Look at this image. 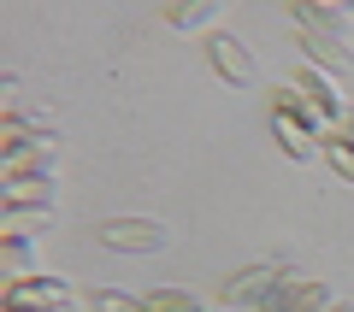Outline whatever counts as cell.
<instances>
[{"label":"cell","mask_w":354,"mask_h":312,"mask_svg":"<svg viewBox=\"0 0 354 312\" xmlns=\"http://www.w3.org/2000/svg\"><path fill=\"white\" fill-rule=\"evenodd\" d=\"M295 283H301V277H295L290 265H248V271H236V277H225V283H218V300H225V306L278 312L283 295H290Z\"/></svg>","instance_id":"6da1fadb"},{"label":"cell","mask_w":354,"mask_h":312,"mask_svg":"<svg viewBox=\"0 0 354 312\" xmlns=\"http://www.w3.org/2000/svg\"><path fill=\"white\" fill-rule=\"evenodd\" d=\"M95 242L113 253H160L171 242V230L160 218H106V224H95Z\"/></svg>","instance_id":"7a4b0ae2"},{"label":"cell","mask_w":354,"mask_h":312,"mask_svg":"<svg viewBox=\"0 0 354 312\" xmlns=\"http://www.w3.org/2000/svg\"><path fill=\"white\" fill-rule=\"evenodd\" d=\"M295 88L307 95V106L319 113V124H325V130H337L342 118L354 113V106H348V95H342V83H337L330 71H313V65H301V71H295Z\"/></svg>","instance_id":"3957f363"},{"label":"cell","mask_w":354,"mask_h":312,"mask_svg":"<svg viewBox=\"0 0 354 312\" xmlns=\"http://www.w3.org/2000/svg\"><path fill=\"white\" fill-rule=\"evenodd\" d=\"M207 59H213L218 83H230V88H254L260 83V59H254V48L242 36H213L207 41Z\"/></svg>","instance_id":"277c9868"},{"label":"cell","mask_w":354,"mask_h":312,"mask_svg":"<svg viewBox=\"0 0 354 312\" xmlns=\"http://www.w3.org/2000/svg\"><path fill=\"white\" fill-rule=\"evenodd\" d=\"M6 300H18V306H71V283L53 271H36V277H18V283H6Z\"/></svg>","instance_id":"5b68a950"},{"label":"cell","mask_w":354,"mask_h":312,"mask_svg":"<svg viewBox=\"0 0 354 312\" xmlns=\"http://www.w3.org/2000/svg\"><path fill=\"white\" fill-rule=\"evenodd\" d=\"M301 53H307V65L313 71H330V77H342L354 65V48L342 36H319V30H301Z\"/></svg>","instance_id":"8992f818"},{"label":"cell","mask_w":354,"mask_h":312,"mask_svg":"<svg viewBox=\"0 0 354 312\" xmlns=\"http://www.w3.org/2000/svg\"><path fill=\"white\" fill-rule=\"evenodd\" d=\"M290 18H295V24H301V30H319V36H342V41H348V6H319V0H295V6H290Z\"/></svg>","instance_id":"52a82bcc"},{"label":"cell","mask_w":354,"mask_h":312,"mask_svg":"<svg viewBox=\"0 0 354 312\" xmlns=\"http://www.w3.org/2000/svg\"><path fill=\"white\" fill-rule=\"evenodd\" d=\"M53 230V206H0V236L6 242H36Z\"/></svg>","instance_id":"ba28073f"},{"label":"cell","mask_w":354,"mask_h":312,"mask_svg":"<svg viewBox=\"0 0 354 312\" xmlns=\"http://www.w3.org/2000/svg\"><path fill=\"white\" fill-rule=\"evenodd\" d=\"M225 18V6L218 0H177V6H165V24L171 30H207Z\"/></svg>","instance_id":"9c48e42d"},{"label":"cell","mask_w":354,"mask_h":312,"mask_svg":"<svg viewBox=\"0 0 354 312\" xmlns=\"http://www.w3.org/2000/svg\"><path fill=\"white\" fill-rule=\"evenodd\" d=\"M330 306H337V300H330V289H325V283H307V277H301V283L283 295L278 312H330Z\"/></svg>","instance_id":"30bf717a"},{"label":"cell","mask_w":354,"mask_h":312,"mask_svg":"<svg viewBox=\"0 0 354 312\" xmlns=\"http://www.w3.org/2000/svg\"><path fill=\"white\" fill-rule=\"evenodd\" d=\"M148 312H201V300L189 289H153L148 295Z\"/></svg>","instance_id":"8fae6325"},{"label":"cell","mask_w":354,"mask_h":312,"mask_svg":"<svg viewBox=\"0 0 354 312\" xmlns=\"http://www.w3.org/2000/svg\"><path fill=\"white\" fill-rule=\"evenodd\" d=\"M88 312H148V300L118 295V289H95V295H88Z\"/></svg>","instance_id":"7c38bea8"},{"label":"cell","mask_w":354,"mask_h":312,"mask_svg":"<svg viewBox=\"0 0 354 312\" xmlns=\"http://www.w3.org/2000/svg\"><path fill=\"white\" fill-rule=\"evenodd\" d=\"M6 206H53V183H6Z\"/></svg>","instance_id":"4fadbf2b"},{"label":"cell","mask_w":354,"mask_h":312,"mask_svg":"<svg viewBox=\"0 0 354 312\" xmlns=\"http://www.w3.org/2000/svg\"><path fill=\"white\" fill-rule=\"evenodd\" d=\"M325 148H342V153H354V113L342 118L337 130H325Z\"/></svg>","instance_id":"5bb4252c"},{"label":"cell","mask_w":354,"mask_h":312,"mask_svg":"<svg viewBox=\"0 0 354 312\" xmlns=\"http://www.w3.org/2000/svg\"><path fill=\"white\" fill-rule=\"evenodd\" d=\"M325 165H330V171H337L348 188H354V153H342V148H325Z\"/></svg>","instance_id":"9a60e30c"},{"label":"cell","mask_w":354,"mask_h":312,"mask_svg":"<svg viewBox=\"0 0 354 312\" xmlns=\"http://www.w3.org/2000/svg\"><path fill=\"white\" fill-rule=\"evenodd\" d=\"M0 312H71V306H18V300H0Z\"/></svg>","instance_id":"2e32d148"},{"label":"cell","mask_w":354,"mask_h":312,"mask_svg":"<svg viewBox=\"0 0 354 312\" xmlns=\"http://www.w3.org/2000/svg\"><path fill=\"white\" fill-rule=\"evenodd\" d=\"M330 312H354V300H337V306H330Z\"/></svg>","instance_id":"e0dca14e"}]
</instances>
